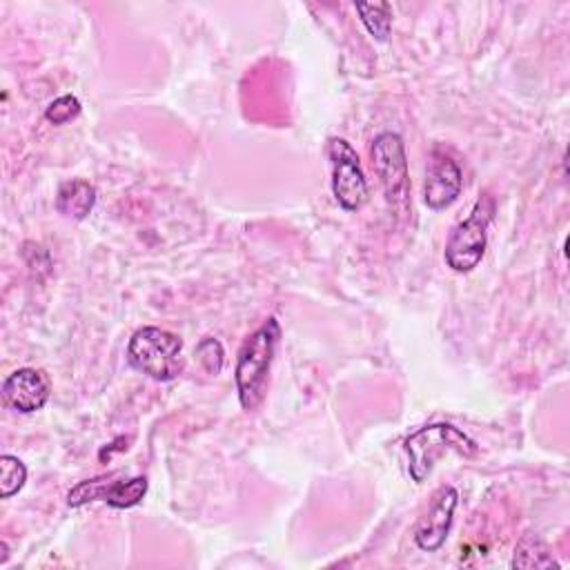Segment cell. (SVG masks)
<instances>
[{
    "instance_id": "5b68a950",
    "label": "cell",
    "mask_w": 570,
    "mask_h": 570,
    "mask_svg": "<svg viewBox=\"0 0 570 570\" xmlns=\"http://www.w3.org/2000/svg\"><path fill=\"white\" fill-rule=\"evenodd\" d=\"M327 158L332 165V191L345 212H356L367 200V180L358 154L345 138H330Z\"/></svg>"
},
{
    "instance_id": "8fae6325",
    "label": "cell",
    "mask_w": 570,
    "mask_h": 570,
    "mask_svg": "<svg viewBox=\"0 0 570 570\" xmlns=\"http://www.w3.org/2000/svg\"><path fill=\"white\" fill-rule=\"evenodd\" d=\"M94 205H96V189L87 180L76 178V180L60 185L58 196H56V209L65 218L82 220L89 216Z\"/></svg>"
},
{
    "instance_id": "7c38bea8",
    "label": "cell",
    "mask_w": 570,
    "mask_h": 570,
    "mask_svg": "<svg viewBox=\"0 0 570 570\" xmlns=\"http://www.w3.org/2000/svg\"><path fill=\"white\" fill-rule=\"evenodd\" d=\"M512 568L543 570V568H559V563L554 561L550 548L537 534H525L514 548Z\"/></svg>"
},
{
    "instance_id": "30bf717a",
    "label": "cell",
    "mask_w": 570,
    "mask_h": 570,
    "mask_svg": "<svg viewBox=\"0 0 570 570\" xmlns=\"http://www.w3.org/2000/svg\"><path fill=\"white\" fill-rule=\"evenodd\" d=\"M459 503V492L452 485H445L436 492L430 510L421 517L414 530V543L425 552H436L452 528L454 510Z\"/></svg>"
},
{
    "instance_id": "52a82bcc",
    "label": "cell",
    "mask_w": 570,
    "mask_h": 570,
    "mask_svg": "<svg viewBox=\"0 0 570 570\" xmlns=\"http://www.w3.org/2000/svg\"><path fill=\"white\" fill-rule=\"evenodd\" d=\"M147 492V479L145 476H134L129 481H107V479H87L73 485L67 494V505L78 508L89 501H105L111 508L125 510L136 503Z\"/></svg>"
},
{
    "instance_id": "277c9868",
    "label": "cell",
    "mask_w": 570,
    "mask_h": 570,
    "mask_svg": "<svg viewBox=\"0 0 570 570\" xmlns=\"http://www.w3.org/2000/svg\"><path fill=\"white\" fill-rule=\"evenodd\" d=\"M492 214H494L492 196L481 194L472 212L468 214V218L456 223L448 236V243H445L448 267H452L459 274H465L481 263L488 245V227H490Z\"/></svg>"
},
{
    "instance_id": "7a4b0ae2",
    "label": "cell",
    "mask_w": 570,
    "mask_h": 570,
    "mask_svg": "<svg viewBox=\"0 0 570 570\" xmlns=\"http://www.w3.org/2000/svg\"><path fill=\"white\" fill-rule=\"evenodd\" d=\"M448 452H456L459 456L472 459L476 456V443L459 428L450 423H432L405 439V454H407V470L414 483H423L432 472L434 463L445 456Z\"/></svg>"
},
{
    "instance_id": "6da1fadb",
    "label": "cell",
    "mask_w": 570,
    "mask_h": 570,
    "mask_svg": "<svg viewBox=\"0 0 570 570\" xmlns=\"http://www.w3.org/2000/svg\"><path fill=\"white\" fill-rule=\"evenodd\" d=\"M278 338H281V325L272 316L249 334V338L243 343L238 352L234 379H236L238 401L247 412L256 410L265 396L267 374L278 347Z\"/></svg>"
},
{
    "instance_id": "8992f818",
    "label": "cell",
    "mask_w": 570,
    "mask_h": 570,
    "mask_svg": "<svg viewBox=\"0 0 570 570\" xmlns=\"http://www.w3.org/2000/svg\"><path fill=\"white\" fill-rule=\"evenodd\" d=\"M372 165L381 180L383 194L390 205L399 207L407 200L410 178L403 138L394 131H383L372 142Z\"/></svg>"
},
{
    "instance_id": "3957f363",
    "label": "cell",
    "mask_w": 570,
    "mask_h": 570,
    "mask_svg": "<svg viewBox=\"0 0 570 570\" xmlns=\"http://www.w3.org/2000/svg\"><path fill=\"white\" fill-rule=\"evenodd\" d=\"M129 363L154 381H174L183 372V341L163 327H140L127 345Z\"/></svg>"
},
{
    "instance_id": "2e32d148",
    "label": "cell",
    "mask_w": 570,
    "mask_h": 570,
    "mask_svg": "<svg viewBox=\"0 0 570 570\" xmlns=\"http://www.w3.org/2000/svg\"><path fill=\"white\" fill-rule=\"evenodd\" d=\"M78 114H80V100L76 96L67 94V96H60L53 102H49V107L45 111V118L53 125H65L71 118H76Z\"/></svg>"
},
{
    "instance_id": "4fadbf2b",
    "label": "cell",
    "mask_w": 570,
    "mask_h": 570,
    "mask_svg": "<svg viewBox=\"0 0 570 570\" xmlns=\"http://www.w3.org/2000/svg\"><path fill=\"white\" fill-rule=\"evenodd\" d=\"M354 9L361 16V22L365 24V29L370 31L372 38H376L379 42H385L390 36V27H392V16H390V4L387 2H374V4H354Z\"/></svg>"
},
{
    "instance_id": "9c48e42d",
    "label": "cell",
    "mask_w": 570,
    "mask_h": 570,
    "mask_svg": "<svg viewBox=\"0 0 570 570\" xmlns=\"http://www.w3.org/2000/svg\"><path fill=\"white\" fill-rule=\"evenodd\" d=\"M51 385L42 370L36 367H20L11 372L2 383V399L4 403L22 414H31L45 407L49 401Z\"/></svg>"
},
{
    "instance_id": "9a60e30c",
    "label": "cell",
    "mask_w": 570,
    "mask_h": 570,
    "mask_svg": "<svg viewBox=\"0 0 570 570\" xmlns=\"http://www.w3.org/2000/svg\"><path fill=\"white\" fill-rule=\"evenodd\" d=\"M196 356H198V363L203 365V370L207 374H218L220 367H223V345L212 338V336H205L198 345H196Z\"/></svg>"
},
{
    "instance_id": "5bb4252c",
    "label": "cell",
    "mask_w": 570,
    "mask_h": 570,
    "mask_svg": "<svg viewBox=\"0 0 570 570\" xmlns=\"http://www.w3.org/2000/svg\"><path fill=\"white\" fill-rule=\"evenodd\" d=\"M27 481L24 463L13 454L0 456V497L11 499Z\"/></svg>"
},
{
    "instance_id": "ba28073f",
    "label": "cell",
    "mask_w": 570,
    "mask_h": 570,
    "mask_svg": "<svg viewBox=\"0 0 570 570\" xmlns=\"http://www.w3.org/2000/svg\"><path fill=\"white\" fill-rule=\"evenodd\" d=\"M461 185H463L461 167L443 149L434 147L430 154L428 171H425L423 203L434 212L445 209L459 198Z\"/></svg>"
}]
</instances>
